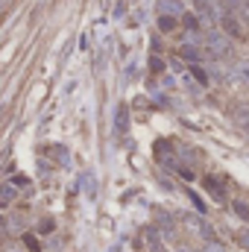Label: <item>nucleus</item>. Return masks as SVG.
Segmentation results:
<instances>
[{"instance_id": "6", "label": "nucleus", "mask_w": 249, "mask_h": 252, "mask_svg": "<svg viewBox=\"0 0 249 252\" xmlns=\"http://www.w3.org/2000/svg\"><path fill=\"white\" fill-rule=\"evenodd\" d=\"M126 126H129V112H126V106L118 109V118H115V129H118V135H124Z\"/></svg>"}, {"instance_id": "11", "label": "nucleus", "mask_w": 249, "mask_h": 252, "mask_svg": "<svg viewBox=\"0 0 249 252\" xmlns=\"http://www.w3.org/2000/svg\"><path fill=\"white\" fill-rule=\"evenodd\" d=\"M156 217H158V226H161L164 232H170V229H173V220H170V214H164V211H158Z\"/></svg>"}, {"instance_id": "5", "label": "nucleus", "mask_w": 249, "mask_h": 252, "mask_svg": "<svg viewBox=\"0 0 249 252\" xmlns=\"http://www.w3.org/2000/svg\"><path fill=\"white\" fill-rule=\"evenodd\" d=\"M176 27H179L176 15H158V30H161V32H173Z\"/></svg>"}, {"instance_id": "3", "label": "nucleus", "mask_w": 249, "mask_h": 252, "mask_svg": "<svg viewBox=\"0 0 249 252\" xmlns=\"http://www.w3.org/2000/svg\"><path fill=\"white\" fill-rule=\"evenodd\" d=\"M15 196H18V188H15V182H3V185H0V208L12 205V202H15Z\"/></svg>"}, {"instance_id": "1", "label": "nucleus", "mask_w": 249, "mask_h": 252, "mask_svg": "<svg viewBox=\"0 0 249 252\" xmlns=\"http://www.w3.org/2000/svg\"><path fill=\"white\" fill-rule=\"evenodd\" d=\"M223 30H226V35H232V38H244V27H241V18H235V15H223Z\"/></svg>"}, {"instance_id": "14", "label": "nucleus", "mask_w": 249, "mask_h": 252, "mask_svg": "<svg viewBox=\"0 0 249 252\" xmlns=\"http://www.w3.org/2000/svg\"><path fill=\"white\" fill-rule=\"evenodd\" d=\"M182 21H185V27H187V30H193V32L199 30V21H196V15H185Z\"/></svg>"}, {"instance_id": "10", "label": "nucleus", "mask_w": 249, "mask_h": 252, "mask_svg": "<svg viewBox=\"0 0 249 252\" xmlns=\"http://www.w3.org/2000/svg\"><path fill=\"white\" fill-rule=\"evenodd\" d=\"M187 196H190V202H193V208H196L199 214H205V202H202V196H199V193H193V190H187Z\"/></svg>"}, {"instance_id": "2", "label": "nucleus", "mask_w": 249, "mask_h": 252, "mask_svg": "<svg viewBox=\"0 0 249 252\" xmlns=\"http://www.w3.org/2000/svg\"><path fill=\"white\" fill-rule=\"evenodd\" d=\"M208 50L220 59V56H226V53H229V41H226L220 32H211V35H208Z\"/></svg>"}, {"instance_id": "9", "label": "nucleus", "mask_w": 249, "mask_h": 252, "mask_svg": "<svg viewBox=\"0 0 249 252\" xmlns=\"http://www.w3.org/2000/svg\"><path fill=\"white\" fill-rule=\"evenodd\" d=\"M190 73L196 76V82H202V85H208V73L199 67V64H190Z\"/></svg>"}, {"instance_id": "7", "label": "nucleus", "mask_w": 249, "mask_h": 252, "mask_svg": "<svg viewBox=\"0 0 249 252\" xmlns=\"http://www.w3.org/2000/svg\"><path fill=\"white\" fill-rule=\"evenodd\" d=\"M232 211H235L241 220H247V223H249V202H244V199H235V202H232Z\"/></svg>"}, {"instance_id": "15", "label": "nucleus", "mask_w": 249, "mask_h": 252, "mask_svg": "<svg viewBox=\"0 0 249 252\" xmlns=\"http://www.w3.org/2000/svg\"><path fill=\"white\" fill-rule=\"evenodd\" d=\"M150 67H153V73H161V70H164V62L153 56V59H150Z\"/></svg>"}, {"instance_id": "4", "label": "nucleus", "mask_w": 249, "mask_h": 252, "mask_svg": "<svg viewBox=\"0 0 249 252\" xmlns=\"http://www.w3.org/2000/svg\"><path fill=\"white\" fill-rule=\"evenodd\" d=\"M205 190H208V193H211V196H214L217 202H223V199H226V193H223L220 182H217L214 176H205Z\"/></svg>"}, {"instance_id": "13", "label": "nucleus", "mask_w": 249, "mask_h": 252, "mask_svg": "<svg viewBox=\"0 0 249 252\" xmlns=\"http://www.w3.org/2000/svg\"><path fill=\"white\" fill-rule=\"evenodd\" d=\"M202 252H226V247H223V244H217V241H208V244L202 247Z\"/></svg>"}, {"instance_id": "16", "label": "nucleus", "mask_w": 249, "mask_h": 252, "mask_svg": "<svg viewBox=\"0 0 249 252\" xmlns=\"http://www.w3.org/2000/svg\"><path fill=\"white\" fill-rule=\"evenodd\" d=\"M179 173H182L185 179H193V176H196V173H193V170H187V167H179Z\"/></svg>"}, {"instance_id": "8", "label": "nucleus", "mask_w": 249, "mask_h": 252, "mask_svg": "<svg viewBox=\"0 0 249 252\" xmlns=\"http://www.w3.org/2000/svg\"><path fill=\"white\" fill-rule=\"evenodd\" d=\"M182 59H187V62H199V50H196V47H190V44H185V47H182Z\"/></svg>"}, {"instance_id": "12", "label": "nucleus", "mask_w": 249, "mask_h": 252, "mask_svg": "<svg viewBox=\"0 0 249 252\" xmlns=\"http://www.w3.org/2000/svg\"><path fill=\"white\" fill-rule=\"evenodd\" d=\"M24 244H27V247H30L32 252H38V250H41V241H35L32 235H24Z\"/></svg>"}]
</instances>
